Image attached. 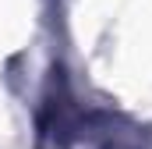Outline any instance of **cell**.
Masks as SVG:
<instances>
[{
	"label": "cell",
	"mask_w": 152,
	"mask_h": 149,
	"mask_svg": "<svg viewBox=\"0 0 152 149\" xmlns=\"http://www.w3.org/2000/svg\"><path fill=\"white\" fill-rule=\"evenodd\" d=\"M46 149H142L127 128L103 114L57 117L46 128Z\"/></svg>",
	"instance_id": "6da1fadb"
}]
</instances>
